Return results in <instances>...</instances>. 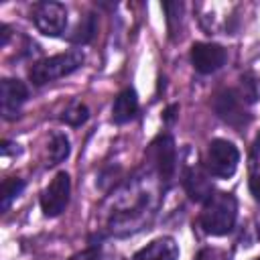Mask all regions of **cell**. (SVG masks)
Returning a JSON list of instances; mask_svg holds the SVG:
<instances>
[{
	"label": "cell",
	"mask_w": 260,
	"mask_h": 260,
	"mask_svg": "<svg viewBox=\"0 0 260 260\" xmlns=\"http://www.w3.org/2000/svg\"><path fill=\"white\" fill-rule=\"evenodd\" d=\"M238 217V203L232 193H213L199 215V225L205 234L225 236L234 230Z\"/></svg>",
	"instance_id": "cell-1"
},
{
	"label": "cell",
	"mask_w": 260,
	"mask_h": 260,
	"mask_svg": "<svg viewBox=\"0 0 260 260\" xmlns=\"http://www.w3.org/2000/svg\"><path fill=\"white\" fill-rule=\"evenodd\" d=\"M83 53L79 49L67 51V53H59L47 59H41L37 63H32V67L28 69V79L35 85H45L51 83L59 77H65L69 73H73L75 69H79L83 65Z\"/></svg>",
	"instance_id": "cell-2"
},
{
	"label": "cell",
	"mask_w": 260,
	"mask_h": 260,
	"mask_svg": "<svg viewBox=\"0 0 260 260\" xmlns=\"http://www.w3.org/2000/svg\"><path fill=\"white\" fill-rule=\"evenodd\" d=\"M240 162V152L230 140H213L205 154V167L207 171L217 179H228L236 173Z\"/></svg>",
	"instance_id": "cell-3"
},
{
	"label": "cell",
	"mask_w": 260,
	"mask_h": 260,
	"mask_svg": "<svg viewBox=\"0 0 260 260\" xmlns=\"http://www.w3.org/2000/svg\"><path fill=\"white\" fill-rule=\"evenodd\" d=\"M69 193H71V179L65 171H61L53 177V181L41 193L43 213L47 217H57L61 211H65V207L69 203Z\"/></svg>",
	"instance_id": "cell-4"
},
{
	"label": "cell",
	"mask_w": 260,
	"mask_h": 260,
	"mask_svg": "<svg viewBox=\"0 0 260 260\" xmlns=\"http://www.w3.org/2000/svg\"><path fill=\"white\" fill-rule=\"evenodd\" d=\"M35 26L47 37H59L67 26V10L59 2H39L32 8Z\"/></svg>",
	"instance_id": "cell-5"
},
{
	"label": "cell",
	"mask_w": 260,
	"mask_h": 260,
	"mask_svg": "<svg viewBox=\"0 0 260 260\" xmlns=\"http://www.w3.org/2000/svg\"><path fill=\"white\" fill-rule=\"evenodd\" d=\"M213 110L223 122H228L230 126H236V128H242L250 120L248 112L244 110L242 95L234 89H223L221 93H217L215 102H213Z\"/></svg>",
	"instance_id": "cell-6"
},
{
	"label": "cell",
	"mask_w": 260,
	"mask_h": 260,
	"mask_svg": "<svg viewBox=\"0 0 260 260\" xmlns=\"http://www.w3.org/2000/svg\"><path fill=\"white\" fill-rule=\"evenodd\" d=\"M150 158L158 171V177L165 183H169L177 169V150H175V142L169 134H160L150 144Z\"/></svg>",
	"instance_id": "cell-7"
},
{
	"label": "cell",
	"mask_w": 260,
	"mask_h": 260,
	"mask_svg": "<svg viewBox=\"0 0 260 260\" xmlns=\"http://www.w3.org/2000/svg\"><path fill=\"white\" fill-rule=\"evenodd\" d=\"M225 49L215 43H195L191 47V63L199 73H213L225 63Z\"/></svg>",
	"instance_id": "cell-8"
},
{
	"label": "cell",
	"mask_w": 260,
	"mask_h": 260,
	"mask_svg": "<svg viewBox=\"0 0 260 260\" xmlns=\"http://www.w3.org/2000/svg\"><path fill=\"white\" fill-rule=\"evenodd\" d=\"M28 98V89L20 79H2L0 85V106H2V114L4 118H14L20 110V106L26 102Z\"/></svg>",
	"instance_id": "cell-9"
},
{
	"label": "cell",
	"mask_w": 260,
	"mask_h": 260,
	"mask_svg": "<svg viewBox=\"0 0 260 260\" xmlns=\"http://www.w3.org/2000/svg\"><path fill=\"white\" fill-rule=\"evenodd\" d=\"M179 258V246L173 238H156L144 248H140L132 260H177Z\"/></svg>",
	"instance_id": "cell-10"
},
{
	"label": "cell",
	"mask_w": 260,
	"mask_h": 260,
	"mask_svg": "<svg viewBox=\"0 0 260 260\" xmlns=\"http://www.w3.org/2000/svg\"><path fill=\"white\" fill-rule=\"evenodd\" d=\"M138 112V98H136V91L126 87L122 89L116 100H114V108H112V118L116 124H126L130 122Z\"/></svg>",
	"instance_id": "cell-11"
},
{
	"label": "cell",
	"mask_w": 260,
	"mask_h": 260,
	"mask_svg": "<svg viewBox=\"0 0 260 260\" xmlns=\"http://www.w3.org/2000/svg\"><path fill=\"white\" fill-rule=\"evenodd\" d=\"M183 185H185V189H187V193H189V197L193 201H207L213 195L211 193L209 179L199 169H187L185 179H183Z\"/></svg>",
	"instance_id": "cell-12"
},
{
	"label": "cell",
	"mask_w": 260,
	"mask_h": 260,
	"mask_svg": "<svg viewBox=\"0 0 260 260\" xmlns=\"http://www.w3.org/2000/svg\"><path fill=\"white\" fill-rule=\"evenodd\" d=\"M95 30H98V20H95V16H93V14H85V16L77 22V26L73 28V32L69 35V41H71V43H77V45H85V43H89V41L93 39Z\"/></svg>",
	"instance_id": "cell-13"
},
{
	"label": "cell",
	"mask_w": 260,
	"mask_h": 260,
	"mask_svg": "<svg viewBox=\"0 0 260 260\" xmlns=\"http://www.w3.org/2000/svg\"><path fill=\"white\" fill-rule=\"evenodd\" d=\"M69 150H71V146H69V138L65 136V134H53V138H51V142H49V162L47 165H59V162H63L67 156H69Z\"/></svg>",
	"instance_id": "cell-14"
},
{
	"label": "cell",
	"mask_w": 260,
	"mask_h": 260,
	"mask_svg": "<svg viewBox=\"0 0 260 260\" xmlns=\"http://www.w3.org/2000/svg\"><path fill=\"white\" fill-rule=\"evenodd\" d=\"M24 189V181L22 179H4L2 181V187H0V205H2V211H6L10 207V203L22 193Z\"/></svg>",
	"instance_id": "cell-15"
},
{
	"label": "cell",
	"mask_w": 260,
	"mask_h": 260,
	"mask_svg": "<svg viewBox=\"0 0 260 260\" xmlns=\"http://www.w3.org/2000/svg\"><path fill=\"white\" fill-rule=\"evenodd\" d=\"M89 118V110L87 106L79 104V102H73L63 114H61V122L69 124V126H81L85 120Z\"/></svg>",
	"instance_id": "cell-16"
},
{
	"label": "cell",
	"mask_w": 260,
	"mask_h": 260,
	"mask_svg": "<svg viewBox=\"0 0 260 260\" xmlns=\"http://www.w3.org/2000/svg\"><path fill=\"white\" fill-rule=\"evenodd\" d=\"M242 100L246 102H256L258 95H260V81L254 77V75H244L242 77Z\"/></svg>",
	"instance_id": "cell-17"
},
{
	"label": "cell",
	"mask_w": 260,
	"mask_h": 260,
	"mask_svg": "<svg viewBox=\"0 0 260 260\" xmlns=\"http://www.w3.org/2000/svg\"><path fill=\"white\" fill-rule=\"evenodd\" d=\"M71 260H102V258H100V252L91 248V250H85V252H81V254L73 256Z\"/></svg>",
	"instance_id": "cell-18"
},
{
	"label": "cell",
	"mask_w": 260,
	"mask_h": 260,
	"mask_svg": "<svg viewBox=\"0 0 260 260\" xmlns=\"http://www.w3.org/2000/svg\"><path fill=\"white\" fill-rule=\"evenodd\" d=\"M250 189H252V195L260 201V177H252V181H250Z\"/></svg>",
	"instance_id": "cell-19"
},
{
	"label": "cell",
	"mask_w": 260,
	"mask_h": 260,
	"mask_svg": "<svg viewBox=\"0 0 260 260\" xmlns=\"http://www.w3.org/2000/svg\"><path fill=\"white\" fill-rule=\"evenodd\" d=\"M195 260H215V258H213V252L211 250H201Z\"/></svg>",
	"instance_id": "cell-20"
},
{
	"label": "cell",
	"mask_w": 260,
	"mask_h": 260,
	"mask_svg": "<svg viewBox=\"0 0 260 260\" xmlns=\"http://www.w3.org/2000/svg\"><path fill=\"white\" fill-rule=\"evenodd\" d=\"M8 35H10V32H8V26H6V24H2V45H6V43H8Z\"/></svg>",
	"instance_id": "cell-21"
},
{
	"label": "cell",
	"mask_w": 260,
	"mask_h": 260,
	"mask_svg": "<svg viewBox=\"0 0 260 260\" xmlns=\"http://www.w3.org/2000/svg\"><path fill=\"white\" fill-rule=\"evenodd\" d=\"M256 150H260V136H258V140H256Z\"/></svg>",
	"instance_id": "cell-22"
},
{
	"label": "cell",
	"mask_w": 260,
	"mask_h": 260,
	"mask_svg": "<svg viewBox=\"0 0 260 260\" xmlns=\"http://www.w3.org/2000/svg\"><path fill=\"white\" fill-rule=\"evenodd\" d=\"M254 260H260V256H258V258H254Z\"/></svg>",
	"instance_id": "cell-23"
}]
</instances>
